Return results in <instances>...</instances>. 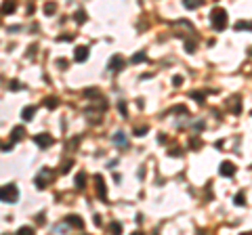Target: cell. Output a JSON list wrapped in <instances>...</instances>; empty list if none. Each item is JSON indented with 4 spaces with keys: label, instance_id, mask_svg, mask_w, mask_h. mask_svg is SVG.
Wrapping results in <instances>:
<instances>
[{
    "label": "cell",
    "instance_id": "1",
    "mask_svg": "<svg viewBox=\"0 0 252 235\" xmlns=\"http://www.w3.org/2000/svg\"><path fill=\"white\" fill-rule=\"evenodd\" d=\"M210 23H212V27H214L216 32L225 30V27H227V11L214 9V11L210 13Z\"/></svg>",
    "mask_w": 252,
    "mask_h": 235
},
{
    "label": "cell",
    "instance_id": "2",
    "mask_svg": "<svg viewBox=\"0 0 252 235\" xmlns=\"http://www.w3.org/2000/svg\"><path fill=\"white\" fill-rule=\"evenodd\" d=\"M19 200V189L15 183H9L6 187L0 189V201H9V204H15Z\"/></svg>",
    "mask_w": 252,
    "mask_h": 235
},
{
    "label": "cell",
    "instance_id": "3",
    "mask_svg": "<svg viewBox=\"0 0 252 235\" xmlns=\"http://www.w3.org/2000/svg\"><path fill=\"white\" fill-rule=\"evenodd\" d=\"M34 141H36V145H40L42 149H46V147L53 145V137L46 134V132H42V134H36V137H34Z\"/></svg>",
    "mask_w": 252,
    "mask_h": 235
},
{
    "label": "cell",
    "instance_id": "4",
    "mask_svg": "<svg viewBox=\"0 0 252 235\" xmlns=\"http://www.w3.org/2000/svg\"><path fill=\"white\" fill-rule=\"evenodd\" d=\"M124 67V59H122V55H114V57L109 59V63H107V70L109 71H118Z\"/></svg>",
    "mask_w": 252,
    "mask_h": 235
},
{
    "label": "cell",
    "instance_id": "5",
    "mask_svg": "<svg viewBox=\"0 0 252 235\" xmlns=\"http://www.w3.org/2000/svg\"><path fill=\"white\" fill-rule=\"evenodd\" d=\"M86 59H88V46H76L74 48V61L84 63Z\"/></svg>",
    "mask_w": 252,
    "mask_h": 235
},
{
    "label": "cell",
    "instance_id": "6",
    "mask_svg": "<svg viewBox=\"0 0 252 235\" xmlns=\"http://www.w3.org/2000/svg\"><path fill=\"white\" fill-rule=\"evenodd\" d=\"M95 183H97V193H99V200H101V201H107V195H105V183H103V178L97 174V176H95Z\"/></svg>",
    "mask_w": 252,
    "mask_h": 235
},
{
    "label": "cell",
    "instance_id": "7",
    "mask_svg": "<svg viewBox=\"0 0 252 235\" xmlns=\"http://www.w3.org/2000/svg\"><path fill=\"white\" fill-rule=\"evenodd\" d=\"M218 172H221L223 176H233L235 174V166L231 164V162H223L221 168H218Z\"/></svg>",
    "mask_w": 252,
    "mask_h": 235
},
{
    "label": "cell",
    "instance_id": "8",
    "mask_svg": "<svg viewBox=\"0 0 252 235\" xmlns=\"http://www.w3.org/2000/svg\"><path fill=\"white\" fill-rule=\"evenodd\" d=\"M111 141L116 143V145H120V147H124V149L128 147V141H126V134H124L122 130H118V132H116V134L111 137Z\"/></svg>",
    "mask_w": 252,
    "mask_h": 235
},
{
    "label": "cell",
    "instance_id": "9",
    "mask_svg": "<svg viewBox=\"0 0 252 235\" xmlns=\"http://www.w3.org/2000/svg\"><path fill=\"white\" fill-rule=\"evenodd\" d=\"M48 174H50V170H48V168H44V170L36 176V187H38V189H44V187H46V176H48Z\"/></svg>",
    "mask_w": 252,
    "mask_h": 235
},
{
    "label": "cell",
    "instance_id": "10",
    "mask_svg": "<svg viewBox=\"0 0 252 235\" xmlns=\"http://www.w3.org/2000/svg\"><path fill=\"white\" fill-rule=\"evenodd\" d=\"M65 223L72 225V227H78V229H82V227H84V221L80 218V216H76V214H70V216L65 218Z\"/></svg>",
    "mask_w": 252,
    "mask_h": 235
},
{
    "label": "cell",
    "instance_id": "11",
    "mask_svg": "<svg viewBox=\"0 0 252 235\" xmlns=\"http://www.w3.org/2000/svg\"><path fill=\"white\" fill-rule=\"evenodd\" d=\"M34 114H36V107L30 105V107H23V111H21V118H23L25 122H30L32 118H34Z\"/></svg>",
    "mask_w": 252,
    "mask_h": 235
},
{
    "label": "cell",
    "instance_id": "12",
    "mask_svg": "<svg viewBox=\"0 0 252 235\" xmlns=\"http://www.w3.org/2000/svg\"><path fill=\"white\" fill-rule=\"evenodd\" d=\"M15 11V2L13 0H6L2 6H0V15H9V13H13Z\"/></svg>",
    "mask_w": 252,
    "mask_h": 235
},
{
    "label": "cell",
    "instance_id": "13",
    "mask_svg": "<svg viewBox=\"0 0 252 235\" xmlns=\"http://www.w3.org/2000/svg\"><path fill=\"white\" fill-rule=\"evenodd\" d=\"M21 137H23V128H21V126H15L13 132H11V141L17 143V141H21Z\"/></svg>",
    "mask_w": 252,
    "mask_h": 235
},
{
    "label": "cell",
    "instance_id": "14",
    "mask_svg": "<svg viewBox=\"0 0 252 235\" xmlns=\"http://www.w3.org/2000/svg\"><path fill=\"white\" fill-rule=\"evenodd\" d=\"M74 183H76V189H84L86 187V174H84V172H78V176H76Z\"/></svg>",
    "mask_w": 252,
    "mask_h": 235
},
{
    "label": "cell",
    "instance_id": "15",
    "mask_svg": "<svg viewBox=\"0 0 252 235\" xmlns=\"http://www.w3.org/2000/svg\"><path fill=\"white\" fill-rule=\"evenodd\" d=\"M44 105H46L48 109H55V107L59 105V99H57V97H46V99H44Z\"/></svg>",
    "mask_w": 252,
    "mask_h": 235
},
{
    "label": "cell",
    "instance_id": "16",
    "mask_svg": "<svg viewBox=\"0 0 252 235\" xmlns=\"http://www.w3.org/2000/svg\"><path fill=\"white\" fill-rule=\"evenodd\" d=\"M185 9H198L200 6V0H183Z\"/></svg>",
    "mask_w": 252,
    "mask_h": 235
},
{
    "label": "cell",
    "instance_id": "17",
    "mask_svg": "<svg viewBox=\"0 0 252 235\" xmlns=\"http://www.w3.org/2000/svg\"><path fill=\"white\" fill-rule=\"evenodd\" d=\"M145 59H147V55H145V53H137V55H132V63H141V61H145Z\"/></svg>",
    "mask_w": 252,
    "mask_h": 235
},
{
    "label": "cell",
    "instance_id": "18",
    "mask_svg": "<svg viewBox=\"0 0 252 235\" xmlns=\"http://www.w3.org/2000/svg\"><path fill=\"white\" fill-rule=\"evenodd\" d=\"M74 19H76L78 23H84V21H86V13H84V11H78L76 15H74Z\"/></svg>",
    "mask_w": 252,
    "mask_h": 235
},
{
    "label": "cell",
    "instance_id": "19",
    "mask_svg": "<svg viewBox=\"0 0 252 235\" xmlns=\"http://www.w3.org/2000/svg\"><path fill=\"white\" fill-rule=\"evenodd\" d=\"M244 204H246V195L240 191V193L235 195V206H244Z\"/></svg>",
    "mask_w": 252,
    "mask_h": 235
},
{
    "label": "cell",
    "instance_id": "20",
    "mask_svg": "<svg viewBox=\"0 0 252 235\" xmlns=\"http://www.w3.org/2000/svg\"><path fill=\"white\" fill-rule=\"evenodd\" d=\"M235 30H252V23H246V21H238V23H235Z\"/></svg>",
    "mask_w": 252,
    "mask_h": 235
},
{
    "label": "cell",
    "instance_id": "21",
    "mask_svg": "<svg viewBox=\"0 0 252 235\" xmlns=\"http://www.w3.org/2000/svg\"><path fill=\"white\" fill-rule=\"evenodd\" d=\"M55 9H57V6H55L53 2H48L46 6H44V13H46V15H53V13H55Z\"/></svg>",
    "mask_w": 252,
    "mask_h": 235
},
{
    "label": "cell",
    "instance_id": "22",
    "mask_svg": "<svg viewBox=\"0 0 252 235\" xmlns=\"http://www.w3.org/2000/svg\"><path fill=\"white\" fill-rule=\"evenodd\" d=\"M191 97L198 101V103H204V94H202V93H191Z\"/></svg>",
    "mask_w": 252,
    "mask_h": 235
},
{
    "label": "cell",
    "instance_id": "23",
    "mask_svg": "<svg viewBox=\"0 0 252 235\" xmlns=\"http://www.w3.org/2000/svg\"><path fill=\"white\" fill-rule=\"evenodd\" d=\"M172 84H174V86H181V84H183V76H174V78H172Z\"/></svg>",
    "mask_w": 252,
    "mask_h": 235
},
{
    "label": "cell",
    "instance_id": "24",
    "mask_svg": "<svg viewBox=\"0 0 252 235\" xmlns=\"http://www.w3.org/2000/svg\"><path fill=\"white\" fill-rule=\"evenodd\" d=\"M70 168H72V160H67V162L63 164V168H61V172H70Z\"/></svg>",
    "mask_w": 252,
    "mask_h": 235
},
{
    "label": "cell",
    "instance_id": "25",
    "mask_svg": "<svg viewBox=\"0 0 252 235\" xmlns=\"http://www.w3.org/2000/svg\"><path fill=\"white\" fill-rule=\"evenodd\" d=\"M111 231H114V233H120V231H122L120 223H111Z\"/></svg>",
    "mask_w": 252,
    "mask_h": 235
},
{
    "label": "cell",
    "instance_id": "26",
    "mask_svg": "<svg viewBox=\"0 0 252 235\" xmlns=\"http://www.w3.org/2000/svg\"><path fill=\"white\" fill-rule=\"evenodd\" d=\"M19 88H21L19 80H13V82H11V90H19Z\"/></svg>",
    "mask_w": 252,
    "mask_h": 235
},
{
    "label": "cell",
    "instance_id": "27",
    "mask_svg": "<svg viewBox=\"0 0 252 235\" xmlns=\"http://www.w3.org/2000/svg\"><path fill=\"white\" fill-rule=\"evenodd\" d=\"M19 233H34V227H21Z\"/></svg>",
    "mask_w": 252,
    "mask_h": 235
},
{
    "label": "cell",
    "instance_id": "28",
    "mask_svg": "<svg viewBox=\"0 0 252 235\" xmlns=\"http://www.w3.org/2000/svg\"><path fill=\"white\" fill-rule=\"evenodd\" d=\"M145 132H147V128H145V126H143V128H137V130H134V134H137V137H143Z\"/></svg>",
    "mask_w": 252,
    "mask_h": 235
},
{
    "label": "cell",
    "instance_id": "29",
    "mask_svg": "<svg viewBox=\"0 0 252 235\" xmlns=\"http://www.w3.org/2000/svg\"><path fill=\"white\" fill-rule=\"evenodd\" d=\"M57 65H59L61 70H65V67H67V61H65V59H59V61H57Z\"/></svg>",
    "mask_w": 252,
    "mask_h": 235
},
{
    "label": "cell",
    "instance_id": "30",
    "mask_svg": "<svg viewBox=\"0 0 252 235\" xmlns=\"http://www.w3.org/2000/svg\"><path fill=\"white\" fill-rule=\"evenodd\" d=\"M11 149H13V141H11V143H6V145H2V151H4V153L11 151Z\"/></svg>",
    "mask_w": 252,
    "mask_h": 235
},
{
    "label": "cell",
    "instance_id": "31",
    "mask_svg": "<svg viewBox=\"0 0 252 235\" xmlns=\"http://www.w3.org/2000/svg\"><path fill=\"white\" fill-rule=\"evenodd\" d=\"M36 44H32V46H30V53H27V57H34V53H36Z\"/></svg>",
    "mask_w": 252,
    "mask_h": 235
},
{
    "label": "cell",
    "instance_id": "32",
    "mask_svg": "<svg viewBox=\"0 0 252 235\" xmlns=\"http://www.w3.org/2000/svg\"><path fill=\"white\" fill-rule=\"evenodd\" d=\"M118 107H120V111H122V114L126 116V105H124V101H120V105H118Z\"/></svg>",
    "mask_w": 252,
    "mask_h": 235
},
{
    "label": "cell",
    "instance_id": "33",
    "mask_svg": "<svg viewBox=\"0 0 252 235\" xmlns=\"http://www.w3.org/2000/svg\"><path fill=\"white\" fill-rule=\"evenodd\" d=\"M36 221H38V223H44V212H40V214H38Z\"/></svg>",
    "mask_w": 252,
    "mask_h": 235
}]
</instances>
